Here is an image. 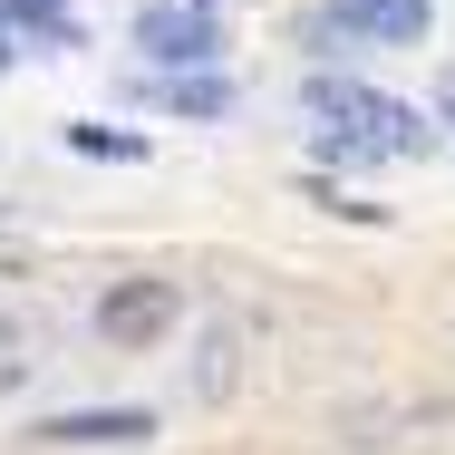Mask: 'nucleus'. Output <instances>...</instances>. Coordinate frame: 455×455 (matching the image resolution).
Masks as SVG:
<instances>
[{
    "label": "nucleus",
    "mask_w": 455,
    "mask_h": 455,
    "mask_svg": "<svg viewBox=\"0 0 455 455\" xmlns=\"http://www.w3.org/2000/svg\"><path fill=\"white\" fill-rule=\"evenodd\" d=\"M320 20L330 29H359V39H387V49L427 39V0H320Z\"/></svg>",
    "instance_id": "4"
},
{
    "label": "nucleus",
    "mask_w": 455,
    "mask_h": 455,
    "mask_svg": "<svg viewBox=\"0 0 455 455\" xmlns=\"http://www.w3.org/2000/svg\"><path fill=\"white\" fill-rule=\"evenodd\" d=\"M0 59H20V49H0Z\"/></svg>",
    "instance_id": "10"
},
{
    "label": "nucleus",
    "mask_w": 455,
    "mask_h": 455,
    "mask_svg": "<svg viewBox=\"0 0 455 455\" xmlns=\"http://www.w3.org/2000/svg\"><path fill=\"white\" fill-rule=\"evenodd\" d=\"M20 378H29V320L0 310V387H20Z\"/></svg>",
    "instance_id": "9"
},
{
    "label": "nucleus",
    "mask_w": 455,
    "mask_h": 455,
    "mask_svg": "<svg viewBox=\"0 0 455 455\" xmlns=\"http://www.w3.org/2000/svg\"><path fill=\"white\" fill-rule=\"evenodd\" d=\"M446 126H455V107H446Z\"/></svg>",
    "instance_id": "11"
},
{
    "label": "nucleus",
    "mask_w": 455,
    "mask_h": 455,
    "mask_svg": "<svg viewBox=\"0 0 455 455\" xmlns=\"http://www.w3.org/2000/svg\"><path fill=\"white\" fill-rule=\"evenodd\" d=\"M68 156H107V165H146V136H126V126H68Z\"/></svg>",
    "instance_id": "7"
},
{
    "label": "nucleus",
    "mask_w": 455,
    "mask_h": 455,
    "mask_svg": "<svg viewBox=\"0 0 455 455\" xmlns=\"http://www.w3.org/2000/svg\"><path fill=\"white\" fill-rule=\"evenodd\" d=\"M300 107H310L320 146H339V156H427L436 146V126L407 97L368 88V78H300Z\"/></svg>",
    "instance_id": "1"
},
{
    "label": "nucleus",
    "mask_w": 455,
    "mask_h": 455,
    "mask_svg": "<svg viewBox=\"0 0 455 455\" xmlns=\"http://www.w3.org/2000/svg\"><path fill=\"white\" fill-rule=\"evenodd\" d=\"M175 320H184V291L156 281V272H146V281H116V291L97 300V339H107V349H156Z\"/></svg>",
    "instance_id": "3"
},
{
    "label": "nucleus",
    "mask_w": 455,
    "mask_h": 455,
    "mask_svg": "<svg viewBox=\"0 0 455 455\" xmlns=\"http://www.w3.org/2000/svg\"><path fill=\"white\" fill-rule=\"evenodd\" d=\"M0 39H10V49H20V39L68 49V0H0Z\"/></svg>",
    "instance_id": "6"
},
{
    "label": "nucleus",
    "mask_w": 455,
    "mask_h": 455,
    "mask_svg": "<svg viewBox=\"0 0 455 455\" xmlns=\"http://www.w3.org/2000/svg\"><path fill=\"white\" fill-rule=\"evenodd\" d=\"M136 49L156 68H204L223 49V20H213V0H146L136 10Z\"/></svg>",
    "instance_id": "2"
},
{
    "label": "nucleus",
    "mask_w": 455,
    "mask_h": 455,
    "mask_svg": "<svg viewBox=\"0 0 455 455\" xmlns=\"http://www.w3.org/2000/svg\"><path fill=\"white\" fill-rule=\"evenodd\" d=\"M165 107H175V116H223V107H233V88H223V78H175V68H165Z\"/></svg>",
    "instance_id": "8"
},
{
    "label": "nucleus",
    "mask_w": 455,
    "mask_h": 455,
    "mask_svg": "<svg viewBox=\"0 0 455 455\" xmlns=\"http://www.w3.org/2000/svg\"><path fill=\"white\" fill-rule=\"evenodd\" d=\"M39 436L49 446H136V436H156V417L146 407H78V417H39Z\"/></svg>",
    "instance_id": "5"
}]
</instances>
